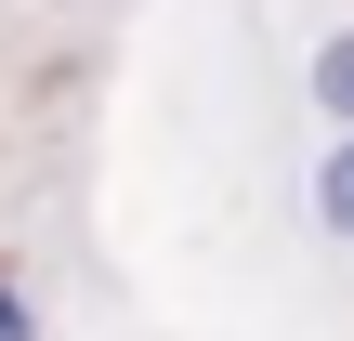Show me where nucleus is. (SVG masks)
<instances>
[{"label": "nucleus", "mask_w": 354, "mask_h": 341, "mask_svg": "<svg viewBox=\"0 0 354 341\" xmlns=\"http://www.w3.org/2000/svg\"><path fill=\"white\" fill-rule=\"evenodd\" d=\"M315 223L354 250V131H328V145H315Z\"/></svg>", "instance_id": "nucleus-2"}, {"label": "nucleus", "mask_w": 354, "mask_h": 341, "mask_svg": "<svg viewBox=\"0 0 354 341\" xmlns=\"http://www.w3.org/2000/svg\"><path fill=\"white\" fill-rule=\"evenodd\" d=\"M302 92H315V118H328V131H354V26H328V39H315Z\"/></svg>", "instance_id": "nucleus-1"}, {"label": "nucleus", "mask_w": 354, "mask_h": 341, "mask_svg": "<svg viewBox=\"0 0 354 341\" xmlns=\"http://www.w3.org/2000/svg\"><path fill=\"white\" fill-rule=\"evenodd\" d=\"M0 341H39V302H26L13 276H0Z\"/></svg>", "instance_id": "nucleus-3"}]
</instances>
